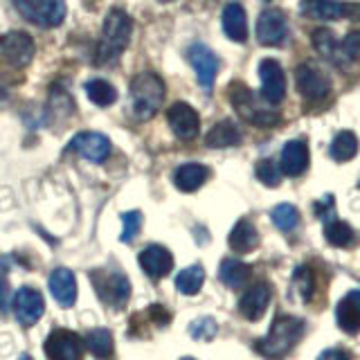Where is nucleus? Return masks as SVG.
I'll return each instance as SVG.
<instances>
[{
    "instance_id": "21",
    "label": "nucleus",
    "mask_w": 360,
    "mask_h": 360,
    "mask_svg": "<svg viewBox=\"0 0 360 360\" xmlns=\"http://www.w3.org/2000/svg\"><path fill=\"white\" fill-rule=\"evenodd\" d=\"M50 292L59 302V307L70 309L77 300V281L68 268H56L50 275Z\"/></svg>"
},
{
    "instance_id": "40",
    "label": "nucleus",
    "mask_w": 360,
    "mask_h": 360,
    "mask_svg": "<svg viewBox=\"0 0 360 360\" xmlns=\"http://www.w3.org/2000/svg\"><path fill=\"white\" fill-rule=\"evenodd\" d=\"M318 360H352V354L345 352V349H326Z\"/></svg>"
},
{
    "instance_id": "24",
    "label": "nucleus",
    "mask_w": 360,
    "mask_h": 360,
    "mask_svg": "<svg viewBox=\"0 0 360 360\" xmlns=\"http://www.w3.org/2000/svg\"><path fill=\"white\" fill-rule=\"evenodd\" d=\"M210 178V169L202 167L198 162H187L180 165L174 174V183L180 191H196L198 187L205 185V180Z\"/></svg>"
},
{
    "instance_id": "27",
    "label": "nucleus",
    "mask_w": 360,
    "mask_h": 360,
    "mask_svg": "<svg viewBox=\"0 0 360 360\" xmlns=\"http://www.w3.org/2000/svg\"><path fill=\"white\" fill-rule=\"evenodd\" d=\"M331 158L338 162H347L358 153V135L354 131H340L331 142Z\"/></svg>"
},
{
    "instance_id": "16",
    "label": "nucleus",
    "mask_w": 360,
    "mask_h": 360,
    "mask_svg": "<svg viewBox=\"0 0 360 360\" xmlns=\"http://www.w3.org/2000/svg\"><path fill=\"white\" fill-rule=\"evenodd\" d=\"M167 120H169V127H172V131L180 140H194L200 131L198 112L189 104H185V101H176V104L167 110Z\"/></svg>"
},
{
    "instance_id": "28",
    "label": "nucleus",
    "mask_w": 360,
    "mask_h": 360,
    "mask_svg": "<svg viewBox=\"0 0 360 360\" xmlns=\"http://www.w3.org/2000/svg\"><path fill=\"white\" fill-rule=\"evenodd\" d=\"M311 39H313L315 50H318V52L324 56V59H329V61H333V63H338V65H345L342 56H340L342 48L338 45L335 37H333V34H331L329 30H315Z\"/></svg>"
},
{
    "instance_id": "39",
    "label": "nucleus",
    "mask_w": 360,
    "mask_h": 360,
    "mask_svg": "<svg viewBox=\"0 0 360 360\" xmlns=\"http://www.w3.org/2000/svg\"><path fill=\"white\" fill-rule=\"evenodd\" d=\"M315 214H318L320 219L333 217V198L331 196H324L322 202H315Z\"/></svg>"
},
{
    "instance_id": "35",
    "label": "nucleus",
    "mask_w": 360,
    "mask_h": 360,
    "mask_svg": "<svg viewBox=\"0 0 360 360\" xmlns=\"http://www.w3.org/2000/svg\"><path fill=\"white\" fill-rule=\"evenodd\" d=\"M217 333H219V324L214 318H198L189 324V335L194 338V340L207 342L212 338H217Z\"/></svg>"
},
{
    "instance_id": "42",
    "label": "nucleus",
    "mask_w": 360,
    "mask_h": 360,
    "mask_svg": "<svg viewBox=\"0 0 360 360\" xmlns=\"http://www.w3.org/2000/svg\"><path fill=\"white\" fill-rule=\"evenodd\" d=\"M7 97H9V93H7V88H5L3 84H0V106H3V104H5V101H7Z\"/></svg>"
},
{
    "instance_id": "36",
    "label": "nucleus",
    "mask_w": 360,
    "mask_h": 360,
    "mask_svg": "<svg viewBox=\"0 0 360 360\" xmlns=\"http://www.w3.org/2000/svg\"><path fill=\"white\" fill-rule=\"evenodd\" d=\"M122 236L120 239L124 241V243H131L135 236L140 234V228H142V214L140 212H124L122 214Z\"/></svg>"
},
{
    "instance_id": "1",
    "label": "nucleus",
    "mask_w": 360,
    "mask_h": 360,
    "mask_svg": "<svg viewBox=\"0 0 360 360\" xmlns=\"http://www.w3.org/2000/svg\"><path fill=\"white\" fill-rule=\"evenodd\" d=\"M133 37V20L124 9H110L101 27V39L97 43L95 61L97 65L115 63L127 50Z\"/></svg>"
},
{
    "instance_id": "25",
    "label": "nucleus",
    "mask_w": 360,
    "mask_h": 360,
    "mask_svg": "<svg viewBox=\"0 0 360 360\" xmlns=\"http://www.w3.org/2000/svg\"><path fill=\"white\" fill-rule=\"evenodd\" d=\"M230 248L234 252H252L259 245V232L250 221H239L230 232Z\"/></svg>"
},
{
    "instance_id": "18",
    "label": "nucleus",
    "mask_w": 360,
    "mask_h": 360,
    "mask_svg": "<svg viewBox=\"0 0 360 360\" xmlns=\"http://www.w3.org/2000/svg\"><path fill=\"white\" fill-rule=\"evenodd\" d=\"M309 167V144L304 140H290L284 144L279 155V169L286 176H300Z\"/></svg>"
},
{
    "instance_id": "33",
    "label": "nucleus",
    "mask_w": 360,
    "mask_h": 360,
    "mask_svg": "<svg viewBox=\"0 0 360 360\" xmlns=\"http://www.w3.org/2000/svg\"><path fill=\"white\" fill-rule=\"evenodd\" d=\"M273 223L277 225V228L281 232H290V230H295L297 228V223H300V214L297 210L290 205V202H281V205H277L273 210Z\"/></svg>"
},
{
    "instance_id": "46",
    "label": "nucleus",
    "mask_w": 360,
    "mask_h": 360,
    "mask_svg": "<svg viewBox=\"0 0 360 360\" xmlns=\"http://www.w3.org/2000/svg\"><path fill=\"white\" fill-rule=\"evenodd\" d=\"M264 3H270V0H264Z\"/></svg>"
},
{
    "instance_id": "19",
    "label": "nucleus",
    "mask_w": 360,
    "mask_h": 360,
    "mask_svg": "<svg viewBox=\"0 0 360 360\" xmlns=\"http://www.w3.org/2000/svg\"><path fill=\"white\" fill-rule=\"evenodd\" d=\"M335 322L349 335H356L360 331V288L349 290L347 295L338 302Z\"/></svg>"
},
{
    "instance_id": "17",
    "label": "nucleus",
    "mask_w": 360,
    "mask_h": 360,
    "mask_svg": "<svg viewBox=\"0 0 360 360\" xmlns=\"http://www.w3.org/2000/svg\"><path fill=\"white\" fill-rule=\"evenodd\" d=\"M140 266L151 279H162L172 273L174 257L162 245H146L140 252Z\"/></svg>"
},
{
    "instance_id": "4",
    "label": "nucleus",
    "mask_w": 360,
    "mask_h": 360,
    "mask_svg": "<svg viewBox=\"0 0 360 360\" xmlns=\"http://www.w3.org/2000/svg\"><path fill=\"white\" fill-rule=\"evenodd\" d=\"M228 97L232 101L234 110L239 112V115L250 122L252 127H259V129H270L275 127V124L279 122V112L264 106V101H259L255 97V93L250 88H248L245 84L241 82H232L230 90H228Z\"/></svg>"
},
{
    "instance_id": "29",
    "label": "nucleus",
    "mask_w": 360,
    "mask_h": 360,
    "mask_svg": "<svg viewBox=\"0 0 360 360\" xmlns=\"http://www.w3.org/2000/svg\"><path fill=\"white\" fill-rule=\"evenodd\" d=\"M202 281H205V270H202V266L194 264L178 273L176 288L183 292V295H196V292L202 288Z\"/></svg>"
},
{
    "instance_id": "9",
    "label": "nucleus",
    "mask_w": 360,
    "mask_h": 360,
    "mask_svg": "<svg viewBox=\"0 0 360 360\" xmlns=\"http://www.w3.org/2000/svg\"><path fill=\"white\" fill-rule=\"evenodd\" d=\"M37 52L34 39L27 32H7L0 39V56L11 65V68H25Z\"/></svg>"
},
{
    "instance_id": "23",
    "label": "nucleus",
    "mask_w": 360,
    "mask_h": 360,
    "mask_svg": "<svg viewBox=\"0 0 360 360\" xmlns=\"http://www.w3.org/2000/svg\"><path fill=\"white\" fill-rule=\"evenodd\" d=\"M239 142H241V131L232 120H221L205 135V144L210 149H225V146H236Z\"/></svg>"
},
{
    "instance_id": "15",
    "label": "nucleus",
    "mask_w": 360,
    "mask_h": 360,
    "mask_svg": "<svg viewBox=\"0 0 360 360\" xmlns=\"http://www.w3.org/2000/svg\"><path fill=\"white\" fill-rule=\"evenodd\" d=\"M70 149L77 151L79 155H84L86 160L99 165V162H106V158L110 155V142L106 135H101V133L84 131V133H77L72 138Z\"/></svg>"
},
{
    "instance_id": "8",
    "label": "nucleus",
    "mask_w": 360,
    "mask_h": 360,
    "mask_svg": "<svg viewBox=\"0 0 360 360\" xmlns=\"http://www.w3.org/2000/svg\"><path fill=\"white\" fill-rule=\"evenodd\" d=\"M300 9L304 16L315 20H342L360 16V5L342 3V0H300Z\"/></svg>"
},
{
    "instance_id": "30",
    "label": "nucleus",
    "mask_w": 360,
    "mask_h": 360,
    "mask_svg": "<svg viewBox=\"0 0 360 360\" xmlns=\"http://www.w3.org/2000/svg\"><path fill=\"white\" fill-rule=\"evenodd\" d=\"M88 352L99 360H108L112 356V333L108 329H93L86 335Z\"/></svg>"
},
{
    "instance_id": "5",
    "label": "nucleus",
    "mask_w": 360,
    "mask_h": 360,
    "mask_svg": "<svg viewBox=\"0 0 360 360\" xmlns=\"http://www.w3.org/2000/svg\"><path fill=\"white\" fill-rule=\"evenodd\" d=\"M18 14L34 25L56 27L65 18V0H11Z\"/></svg>"
},
{
    "instance_id": "6",
    "label": "nucleus",
    "mask_w": 360,
    "mask_h": 360,
    "mask_svg": "<svg viewBox=\"0 0 360 360\" xmlns=\"http://www.w3.org/2000/svg\"><path fill=\"white\" fill-rule=\"evenodd\" d=\"M90 279H93L99 297L106 304H110V307L120 309L129 302L131 284L122 273H117V270H112V273L110 270H95V273H90Z\"/></svg>"
},
{
    "instance_id": "22",
    "label": "nucleus",
    "mask_w": 360,
    "mask_h": 360,
    "mask_svg": "<svg viewBox=\"0 0 360 360\" xmlns=\"http://www.w3.org/2000/svg\"><path fill=\"white\" fill-rule=\"evenodd\" d=\"M223 32L234 43H243L248 39V20L245 9L239 3H230L223 9Z\"/></svg>"
},
{
    "instance_id": "45",
    "label": "nucleus",
    "mask_w": 360,
    "mask_h": 360,
    "mask_svg": "<svg viewBox=\"0 0 360 360\" xmlns=\"http://www.w3.org/2000/svg\"><path fill=\"white\" fill-rule=\"evenodd\" d=\"M160 3H172V0H160Z\"/></svg>"
},
{
    "instance_id": "26",
    "label": "nucleus",
    "mask_w": 360,
    "mask_h": 360,
    "mask_svg": "<svg viewBox=\"0 0 360 360\" xmlns=\"http://www.w3.org/2000/svg\"><path fill=\"white\" fill-rule=\"evenodd\" d=\"M248 275H250V268H248L243 262H239V259H223L221 262L219 279L228 288H241L245 284Z\"/></svg>"
},
{
    "instance_id": "11",
    "label": "nucleus",
    "mask_w": 360,
    "mask_h": 360,
    "mask_svg": "<svg viewBox=\"0 0 360 360\" xmlns=\"http://www.w3.org/2000/svg\"><path fill=\"white\" fill-rule=\"evenodd\" d=\"M11 309H14V315L18 324L22 326H34L41 315L45 311V302H43V295L32 286H22L18 288V292L14 295V302H11Z\"/></svg>"
},
{
    "instance_id": "3",
    "label": "nucleus",
    "mask_w": 360,
    "mask_h": 360,
    "mask_svg": "<svg viewBox=\"0 0 360 360\" xmlns=\"http://www.w3.org/2000/svg\"><path fill=\"white\" fill-rule=\"evenodd\" d=\"M165 82L155 72H140L131 82V99H133V112L138 120H151L160 110L165 101Z\"/></svg>"
},
{
    "instance_id": "14",
    "label": "nucleus",
    "mask_w": 360,
    "mask_h": 360,
    "mask_svg": "<svg viewBox=\"0 0 360 360\" xmlns=\"http://www.w3.org/2000/svg\"><path fill=\"white\" fill-rule=\"evenodd\" d=\"M288 37L286 16L279 9H266L257 18V39L264 45H279Z\"/></svg>"
},
{
    "instance_id": "43",
    "label": "nucleus",
    "mask_w": 360,
    "mask_h": 360,
    "mask_svg": "<svg viewBox=\"0 0 360 360\" xmlns=\"http://www.w3.org/2000/svg\"><path fill=\"white\" fill-rule=\"evenodd\" d=\"M18 360H34V358H32V356H30V354H22V356H20V358H18Z\"/></svg>"
},
{
    "instance_id": "32",
    "label": "nucleus",
    "mask_w": 360,
    "mask_h": 360,
    "mask_svg": "<svg viewBox=\"0 0 360 360\" xmlns=\"http://www.w3.org/2000/svg\"><path fill=\"white\" fill-rule=\"evenodd\" d=\"M324 236H326V241H329L331 245H335V248H349V245L354 243V239H356L352 225L345 223V221H338V219L326 223Z\"/></svg>"
},
{
    "instance_id": "7",
    "label": "nucleus",
    "mask_w": 360,
    "mask_h": 360,
    "mask_svg": "<svg viewBox=\"0 0 360 360\" xmlns=\"http://www.w3.org/2000/svg\"><path fill=\"white\" fill-rule=\"evenodd\" d=\"M295 86H297V93L309 101H322L331 93V79L326 77L322 68H318L311 61L297 65Z\"/></svg>"
},
{
    "instance_id": "34",
    "label": "nucleus",
    "mask_w": 360,
    "mask_h": 360,
    "mask_svg": "<svg viewBox=\"0 0 360 360\" xmlns=\"http://www.w3.org/2000/svg\"><path fill=\"white\" fill-rule=\"evenodd\" d=\"M292 281H295V288H297L300 300H302V302H311L313 290H315L313 270H311L309 266H297V268H295V275H292Z\"/></svg>"
},
{
    "instance_id": "12",
    "label": "nucleus",
    "mask_w": 360,
    "mask_h": 360,
    "mask_svg": "<svg viewBox=\"0 0 360 360\" xmlns=\"http://www.w3.org/2000/svg\"><path fill=\"white\" fill-rule=\"evenodd\" d=\"M259 77H262V97L266 99V104H281L286 95V77L281 65L275 59H264L259 63Z\"/></svg>"
},
{
    "instance_id": "41",
    "label": "nucleus",
    "mask_w": 360,
    "mask_h": 360,
    "mask_svg": "<svg viewBox=\"0 0 360 360\" xmlns=\"http://www.w3.org/2000/svg\"><path fill=\"white\" fill-rule=\"evenodd\" d=\"M9 309V284L0 277V313H5Z\"/></svg>"
},
{
    "instance_id": "13",
    "label": "nucleus",
    "mask_w": 360,
    "mask_h": 360,
    "mask_svg": "<svg viewBox=\"0 0 360 360\" xmlns=\"http://www.w3.org/2000/svg\"><path fill=\"white\" fill-rule=\"evenodd\" d=\"M187 56H189V63L194 65V70H196L200 88L205 90V93H212L214 82H217V75H219L217 54H214L207 45L196 43V45H191V48H189Z\"/></svg>"
},
{
    "instance_id": "44",
    "label": "nucleus",
    "mask_w": 360,
    "mask_h": 360,
    "mask_svg": "<svg viewBox=\"0 0 360 360\" xmlns=\"http://www.w3.org/2000/svg\"><path fill=\"white\" fill-rule=\"evenodd\" d=\"M180 360H196V358H180Z\"/></svg>"
},
{
    "instance_id": "20",
    "label": "nucleus",
    "mask_w": 360,
    "mask_h": 360,
    "mask_svg": "<svg viewBox=\"0 0 360 360\" xmlns=\"http://www.w3.org/2000/svg\"><path fill=\"white\" fill-rule=\"evenodd\" d=\"M270 286L268 284H255L250 290H245V295L239 302V313L243 315L245 320H259L266 313L268 304H270Z\"/></svg>"
},
{
    "instance_id": "38",
    "label": "nucleus",
    "mask_w": 360,
    "mask_h": 360,
    "mask_svg": "<svg viewBox=\"0 0 360 360\" xmlns=\"http://www.w3.org/2000/svg\"><path fill=\"white\" fill-rule=\"evenodd\" d=\"M342 54L347 56L349 61H354V63H360V30H354V32H349L347 37L342 39Z\"/></svg>"
},
{
    "instance_id": "31",
    "label": "nucleus",
    "mask_w": 360,
    "mask_h": 360,
    "mask_svg": "<svg viewBox=\"0 0 360 360\" xmlns=\"http://www.w3.org/2000/svg\"><path fill=\"white\" fill-rule=\"evenodd\" d=\"M86 95H88L90 101H93V104L106 108L117 99V90L112 88L106 79H93V82L86 84Z\"/></svg>"
},
{
    "instance_id": "2",
    "label": "nucleus",
    "mask_w": 360,
    "mask_h": 360,
    "mask_svg": "<svg viewBox=\"0 0 360 360\" xmlns=\"http://www.w3.org/2000/svg\"><path fill=\"white\" fill-rule=\"evenodd\" d=\"M302 335H304V322L292 318V315H281V318L273 322L264 340H259L257 352L268 360L284 358L295 349Z\"/></svg>"
},
{
    "instance_id": "10",
    "label": "nucleus",
    "mask_w": 360,
    "mask_h": 360,
    "mask_svg": "<svg viewBox=\"0 0 360 360\" xmlns=\"http://www.w3.org/2000/svg\"><path fill=\"white\" fill-rule=\"evenodd\" d=\"M84 340L70 329H54L45 340V356L50 360H82Z\"/></svg>"
},
{
    "instance_id": "37",
    "label": "nucleus",
    "mask_w": 360,
    "mask_h": 360,
    "mask_svg": "<svg viewBox=\"0 0 360 360\" xmlns=\"http://www.w3.org/2000/svg\"><path fill=\"white\" fill-rule=\"evenodd\" d=\"M257 180L266 187H277L281 180V169L273 160H262L257 165Z\"/></svg>"
}]
</instances>
